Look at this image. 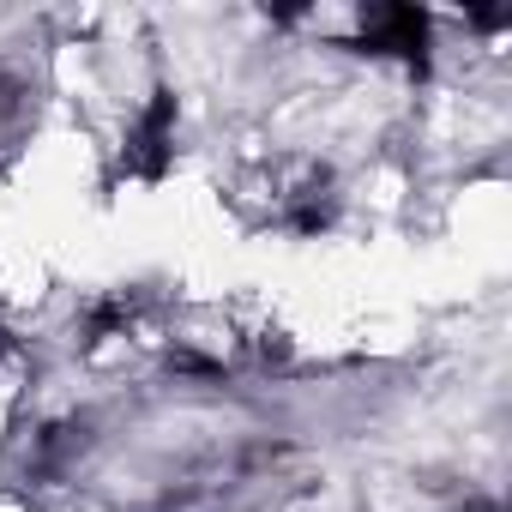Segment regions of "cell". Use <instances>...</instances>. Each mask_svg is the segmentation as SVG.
Here are the masks:
<instances>
[{"label":"cell","instance_id":"obj_2","mask_svg":"<svg viewBox=\"0 0 512 512\" xmlns=\"http://www.w3.org/2000/svg\"><path fill=\"white\" fill-rule=\"evenodd\" d=\"M428 43H434V19L404 0H380L362 7V55H392L410 73H428Z\"/></svg>","mask_w":512,"mask_h":512},{"label":"cell","instance_id":"obj_6","mask_svg":"<svg viewBox=\"0 0 512 512\" xmlns=\"http://www.w3.org/2000/svg\"><path fill=\"white\" fill-rule=\"evenodd\" d=\"M284 356H290V338L284 332H266L260 338V362H284Z\"/></svg>","mask_w":512,"mask_h":512},{"label":"cell","instance_id":"obj_7","mask_svg":"<svg viewBox=\"0 0 512 512\" xmlns=\"http://www.w3.org/2000/svg\"><path fill=\"white\" fill-rule=\"evenodd\" d=\"M464 512H494V506H464Z\"/></svg>","mask_w":512,"mask_h":512},{"label":"cell","instance_id":"obj_1","mask_svg":"<svg viewBox=\"0 0 512 512\" xmlns=\"http://www.w3.org/2000/svg\"><path fill=\"white\" fill-rule=\"evenodd\" d=\"M175 115L181 109H175V91L169 85H157L145 97V109L133 115V127L121 139V163H127L133 181H163L175 169Z\"/></svg>","mask_w":512,"mask_h":512},{"label":"cell","instance_id":"obj_5","mask_svg":"<svg viewBox=\"0 0 512 512\" xmlns=\"http://www.w3.org/2000/svg\"><path fill=\"white\" fill-rule=\"evenodd\" d=\"M19 97H25V85H19L13 73H0V115H13V109H19Z\"/></svg>","mask_w":512,"mask_h":512},{"label":"cell","instance_id":"obj_3","mask_svg":"<svg viewBox=\"0 0 512 512\" xmlns=\"http://www.w3.org/2000/svg\"><path fill=\"white\" fill-rule=\"evenodd\" d=\"M127 320H133V296H103V302H91L85 308V344H103V338H115V332H127Z\"/></svg>","mask_w":512,"mask_h":512},{"label":"cell","instance_id":"obj_4","mask_svg":"<svg viewBox=\"0 0 512 512\" xmlns=\"http://www.w3.org/2000/svg\"><path fill=\"white\" fill-rule=\"evenodd\" d=\"M470 25L476 31H500V25H512V13L506 7H470Z\"/></svg>","mask_w":512,"mask_h":512}]
</instances>
